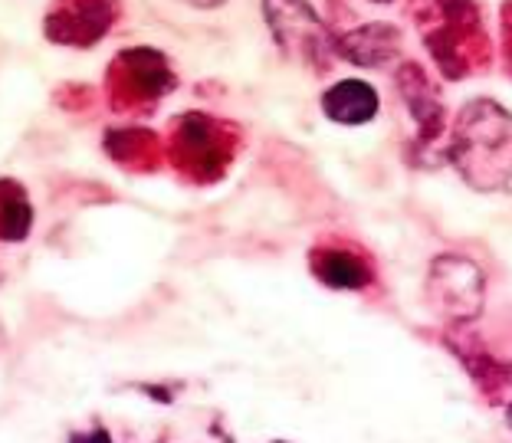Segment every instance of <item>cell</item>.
<instances>
[{
    "instance_id": "cell-1",
    "label": "cell",
    "mask_w": 512,
    "mask_h": 443,
    "mask_svg": "<svg viewBox=\"0 0 512 443\" xmlns=\"http://www.w3.org/2000/svg\"><path fill=\"white\" fill-rule=\"evenodd\" d=\"M450 161L473 191L499 194L512 181V119L493 99H473L453 125Z\"/></svg>"
},
{
    "instance_id": "cell-2",
    "label": "cell",
    "mask_w": 512,
    "mask_h": 443,
    "mask_svg": "<svg viewBox=\"0 0 512 443\" xmlns=\"http://www.w3.org/2000/svg\"><path fill=\"white\" fill-rule=\"evenodd\" d=\"M427 302L450 325H467L483 312L486 276L470 256L440 253L427 270Z\"/></svg>"
},
{
    "instance_id": "cell-3",
    "label": "cell",
    "mask_w": 512,
    "mask_h": 443,
    "mask_svg": "<svg viewBox=\"0 0 512 443\" xmlns=\"http://www.w3.org/2000/svg\"><path fill=\"white\" fill-rule=\"evenodd\" d=\"M263 14L286 60H293L299 66H312L316 73L329 69L332 60L329 27L309 7V0H263Z\"/></svg>"
},
{
    "instance_id": "cell-4",
    "label": "cell",
    "mask_w": 512,
    "mask_h": 443,
    "mask_svg": "<svg viewBox=\"0 0 512 443\" xmlns=\"http://www.w3.org/2000/svg\"><path fill=\"white\" fill-rule=\"evenodd\" d=\"M112 20V0H63V7H56L46 20V33L53 37V43L89 46L112 27Z\"/></svg>"
},
{
    "instance_id": "cell-5",
    "label": "cell",
    "mask_w": 512,
    "mask_h": 443,
    "mask_svg": "<svg viewBox=\"0 0 512 443\" xmlns=\"http://www.w3.org/2000/svg\"><path fill=\"white\" fill-rule=\"evenodd\" d=\"M335 53L362 69H381L401 56V30L391 23H365L342 37Z\"/></svg>"
},
{
    "instance_id": "cell-6",
    "label": "cell",
    "mask_w": 512,
    "mask_h": 443,
    "mask_svg": "<svg viewBox=\"0 0 512 443\" xmlns=\"http://www.w3.org/2000/svg\"><path fill=\"white\" fill-rule=\"evenodd\" d=\"M115 73H122L125 92L138 102L145 99H161L174 86V73L168 60L155 50H128L122 60H115Z\"/></svg>"
},
{
    "instance_id": "cell-7",
    "label": "cell",
    "mask_w": 512,
    "mask_h": 443,
    "mask_svg": "<svg viewBox=\"0 0 512 443\" xmlns=\"http://www.w3.org/2000/svg\"><path fill=\"white\" fill-rule=\"evenodd\" d=\"M309 270L319 279L322 286L332 289H365L371 286V266L352 250H339V247H316L309 253Z\"/></svg>"
},
{
    "instance_id": "cell-8",
    "label": "cell",
    "mask_w": 512,
    "mask_h": 443,
    "mask_svg": "<svg viewBox=\"0 0 512 443\" xmlns=\"http://www.w3.org/2000/svg\"><path fill=\"white\" fill-rule=\"evenodd\" d=\"M178 161L188 171H220L224 165V148L217 145L214 125L207 122V115H184V122L178 128Z\"/></svg>"
},
{
    "instance_id": "cell-9",
    "label": "cell",
    "mask_w": 512,
    "mask_h": 443,
    "mask_svg": "<svg viewBox=\"0 0 512 443\" xmlns=\"http://www.w3.org/2000/svg\"><path fill=\"white\" fill-rule=\"evenodd\" d=\"M398 86H401L407 109H411L417 119V138H421V142H437L440 125H444V106H440V99H437V89H430L427 76L414 63H407L401 69Z\"/></svg>"
},
{
    "instance_id": "cell-10",
    "label": "cell",
    "mask_w": 512,
    "mask_h": 443,
    "mask_svg": "<svg viewBox=\"0 0 512 443\" xmlns=\"http://www.w3.org/2000/svg\"><path fill=\"white\" fill-rule=\"evenodd\" d=\"M322 112L339 125H365L378 115V92L362 79H342L322 96Z\"/></svg>"
},
{
    "instance_id": "cell-11",
    "label": "cell",
    "mask_w": 512,
    "mask_h": 443,
    "mask_svg": "<svg viewBox=\"0 0 512 443\" xmlns=\"http://www.w3.org/2000/svg\"><path fill=\"white\" fill-rule=\"evenodd\" d=\"M447 345L457 352V358L463 361V365L470 368V375L483 388L486 398H490L493 404H503L506 388H509V368L503 365V361H496L490 352H483L476 338H470V342H457L453 335H447Z\"/></svg>"
},
{
    "instance_id": "cell-12",
    "label": "cell",
    "mask_w": 512,
    "mask_h": 443,
    "mask_svg": "<svg viewBox=\"0 0 512 443\" xmlns=\"http://www.w3.org/2000/svg\"><path fill=\"white\" fill-rule=\"evenodd\" d=\"M30 224L33 211L23 188L14 181H0V240H23L30 233Z\"/></svg>"
},
{
    "instance_id": "cell-13",
    "label": "cell",
    "mask_w": 512,
    "mask_h": 443,
    "mask_svg": "<svg viewBox=\"0 0 512 443\" xmlns=\"http://www.w3.org/2000/svg\"><path fill=\"white\" fill-rule=\"evenodd\" d=\"M188 4H194V7H204V10H211V7H220L224 0H188Z\"/></svg>"
},
{
    "instance_id": "cell-14",
    "label": "cell",
    "mask_w": 512,
    "mask_h": 443,
    "mask_svg": "<svg viewBox=\"0 0 512 443\" xmlns=\"http://www.w3.org/2000/svg\"><path fill=\"white\" fill-rule=\"evenodd\" d=\"M4 342H7V335H4V325H0V348H4Z\"/></svg>"
},
{
    "instance_id": "cell-15",
    "label": "cell",
    "mask_w": 512,
    "mask_h": 443,
    "mask_svg": "<svg viewBox=\"0 0 512 443\" xmlns=\"http://www.w3.org/2000/svg\"><path fill=\"white\" fill-rule=\"evenodd\" d=\"M378 4H388V0H378Z\"/></svg>"
}]
</instances>
